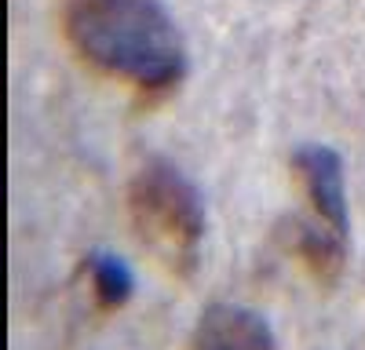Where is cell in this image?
Listing matches in <instances>:
<instances>
[{"instance_id": "277c9868", "label": "cell", "mask_w": 365, "mask_h": 350, "mask_svg": "<svg viewBox=\"0 0 365 350\" xmlns=\"http://www.w3.org/2000/svg\"><path fill=\"white\" fill-rule=\"evenodd\" d=\"M194 350H278L270 321L241 303H212L194 329Z\"/></svg>"}, {"instance_id": "6da1fadb", "label": "cell", "mask_w": 365, "mask_h": 350, "mask_svg": "<svg viewBox=\"0 0 365 350\" xmlns=\"http://www.w3.org/2000/svg\"><path fill=\"white\" fill-rule=\"evenodd\" d=\"M66 29L88 63L146 92L187 73V48L158 0H73Z\"/></svg>"}, {"instance_id": "5b68a950", "label": "cell", "mask_w": 365, "mask_h": 350, "mask_svg": "<svg viewBox=\"0 0 365 350\" xmlns=\"http://www.w3.org/2000/svg\"><path fill=\"white\" fill-rule=\"evenodd\" d=\"M91 270V285H96V296L103 307H125L135 292V277H132V267L117 252L110 248H99L88 262Z\"/></svg>"}, {"instance_id": "7a4b0ae2", "label": "cell", "mask_w": 365, "mask_h": 350, "mask_svg": "<svg viewBox=\"0 0 365 350\" xmlns=\"http://www.w3.org/2000/svg\"><path fill=\"white\" fill-rule=\"evenodd\" d=\"M128 204L146 238L172 252H194L205 238V197L168 157H146L139 164Z\"/></svg>"}, {"instance_id": "3957f363", "label": "cell", "mask_w": 365, "mask_h": 350, "mask_svg": "<svg viewBox=\"0 0 365 350\" xmlns=\"http://www.w3.org/2000/svg\"><path fill=\"white\" fill-rule=\"evenodd\" d=\"M296 175L303 179L318 223L325 230H332L336 238L351 241V208H347V171H344V157L325 142H307L299 146L296 157Z\"/></svg>"}]
</instances>
